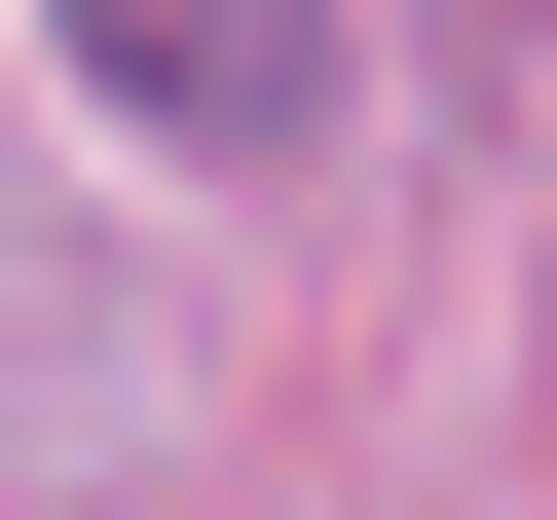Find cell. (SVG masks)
I'll use <instances>...</instances> for the list:
<instances>
[{
    "instance_id": "1",
    "label": "cell",
    "mask_w": 557,
    "mask_h": 520,
    "mask_svg": "<svg viewBox=\"0 0 557 520\" xmlns=\"http://www.w3.org/2000/svg\"><path fill=\"white\" fill-rule=\"evenodd\" d=\"M38 38H75L149 149H298V112H335V0H38Z\"/></svg>"
}]
</instances>
